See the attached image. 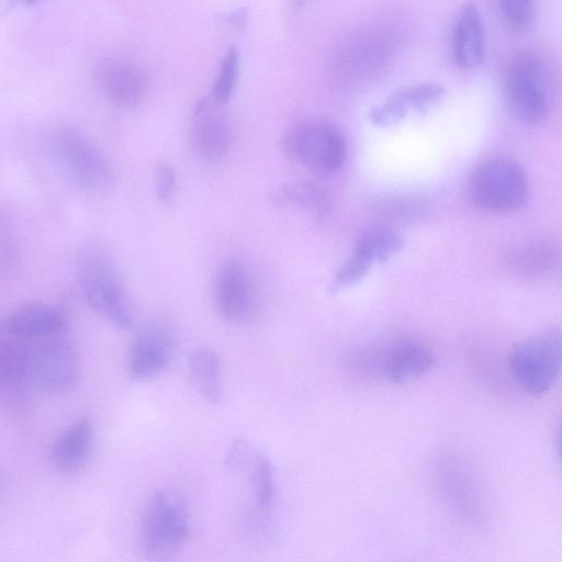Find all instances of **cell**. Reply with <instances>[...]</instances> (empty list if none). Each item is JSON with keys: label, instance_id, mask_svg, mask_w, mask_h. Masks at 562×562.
<instances>
[{"label": "cell", "instance_id": "obj_4", "mask_svg": "<svg viewBox=\"0 0 562 562\" xmlns=\"http://www.w3.org/2000/svg\"><path fill=\"white\" fill-rule=\"evenodd\" d=\"M49 154L63 176L88 192H103L114 181V172L104 153L86 135L61 128L48 142Z\"/></svg>", "mask_w": 562, "mask_h": 562}, {"label": "cell", "instance_id": "obj_28", "mask_svg": "<svg viewBox=\"0 0 562 562\" xmlns=\"http://www.w3.org/2000/svg\"><path fill=\"white\" fill-rule=\"evenodd\" d=\"M43 0H5L9 5L18 4V5H34Z\"/></svg>", "mask_w": 562, "mask_h": 562}, {"label": "cell", "instance_id": "obj_3", "mask_svg": "<svg viewBox=\"0 0 562 562\" xmlns=\"http://www.w3.org/2000/svg\"><path fill=\"white\" fill-rule=\"evenodd\" d=\"M505 97L520 121L543 122L551 112L553 99V77L548 63L532 53L516 56L506 70Z\"/></svg>", "mask_w": 562, "mask_h": 562}, {"label": "cell", "instance_id": "obj_10", "mask_svg": "<svg viewBox=\"0 0 562 562\" xmlns=\"http://www.w3.org/2000/svg\"><path fill=\"white\" fill-rule=\"evenodd\" d=\"M223 106L212 99H202L194 108L188 143L192 153L203 160H221L231 151L234 132Z\"/></svg>", "mask_w": 562, "mask_h": 562}, {"label": "cell", "instance_id": "obj_8", "mask_svg": "<svg viewBox=\"0 0 562 562\" xmlns=\"http://www.w3.org/2000/svg\"><path fill=\"white\" fill-rule=\"evenodd\" d=\"M214 303L222 318L232 323L252 319L261 305L259 282L241 259L224 261L215 276Z\"/></svg>", "mask_w": 562, "mask_h": 562}, {"label": "cell", "instance_id": "obj_6", "mask_svg": "<svg viewBox=\"0 0 562 562\" xmlns=\"http://www.w3.org/2000/svg\"><path fill=\"white\" fill-rule=\"evenodd\" d=\"M80 286L89 306L119 328L134 324L132 306L113 261L105 255L87 256L80 268Z\"/></svg>", "mask_w": 562, "mask_h": 562}, {"label": "cell", "instance_id": "obj_13", "mask_svg": "<svg viewBox=\"0 0 562 562\" xmlns=\"http://www.w3.org/2000/svg\"><path fill=\"white\" fill-rule=\"evenodd\" d=\"M369 360L372 362V370H379L387 381L405 383L428 372L435 363V355L425 342L415 338H402Z\"/></svg>", "mask_w": 562, "mask_h": 562}, {"label": "cell", "instance_id": "obj_9", "mask_svg": "<svg viewBox=\"0 0 562 562\" xmlns=\"http://www.w3.org/2000/svg\"><path fill=\"white\" fill-rule=\"evenodd\" d=\"M26 340L30 382L52 393L65 392L75 385L79 373L78 357L63 335Z\"/></svg>", "mask_w": 562, "mask_h": 562}, {"label": "cell", "instance_id": "obj_25", "mask_svg": "<svg viewBox=\"0 0 562 562\" xmlns=\"http://www.w3.org/2000/svg\"><path fill=\"white\" fill-rule=\"evenodd\" d=\"M507 25L517 33L525 32L533 21L535 0H499Z\"/></svg>", "mask_w": 562, "mask_h": 562}, {"label": "cell", "instance_id": "obj_24", "mask_svg": "<svg viewBox=\"0 0 562 562\" xmlns=\"http://www.w3.org/2000/svg\"><path fill=\"white\" fill-rule=\"evenodd\" d=\"M239 76V55L236 47L232 46L224 56L220 71L211 90V99L221 105H225L232 98Z\"/></svg>", "mask_w": 562, "mask_h": 562}, {"label": "cell", "instance_id": "obj_17", "mask_svg": "<svg viewBox=\"0 0 562 562\" xmlns=\"http://www.w3.org/2000/svg\"><path fill=\"white\" fill-rule=\"evenodd\" d=\"M456 64L464 69L480 66L485 54V33L481 14L473 2L462 5L452 34Z\"/></svg>", "mask_w": 562, "mask_h": 562}, {"label": "cell", "instance_id": "obj_16", "mask_svg": "<svg viewBox=\"0 0 562 562\" xmlns=\"http://www.w3.org/2000/svg\"><path fill=\"white\" fill-rule=\"evenodd\" d=\"M10 330L24 339L60 336L68 328V317L58 306L29 302L16 307L5 319Z\"/></svg>", "mask_w": 562, "mask_h": 562}, {"label": "cell", "instance_id": "obj_7", "mask_svg": "<svg viewBox=\"0 0 562 562\" xmlns=\"http://www.w3.org/2000/svg\"><path fill=\"white\" fill-rule=\"evenodd\" d=\"M283 147L305 168L317 173L338 170L347 156V142L342 132L323 119L306 120L295 125L284 136Z\"/></svg>", "mask_w": 562, "mask_h": 562}, {"label": "cell", "instance_id": "obj_18", "mask_svg": "<svg viewBox=\"0 0 562 562\" xmlns=\"http://www.w3.org/2000/svg\"><path fill=\"white\" fill-rule=\"evenodd\" d=\"M90 419L80 418L66 428L52 447V462L61 473H75L86 463L93 442Z\"/></svg>", "mask_w": 562, "mask_h": 562}, {"label": "cell", "instance_id": "obj_26", "mask_svg": "<svg viewBox=\"0 0 562 562\" xmlns=\"http://www.w3.org/2000/svg\"><path fill=\"white\" fill-rule=\"evenodd\" d=\"M156 195L166 202L171 199L176 188V171L172 166L168 164H160L156 168Z\"/></svg>", "mask_w": 562, "mask_h": 562}, {"label": "cell", "instance_id": "obj_19", "mask_svg": "<svg viewBox=\"0 0 562 562\" xmlns=\"http://www.w3.org/2000/svg\"><path fill=\"white\" fill-rule=\"evenodd\" d=\"M29 342L0 321V392L13 390L27 380Z\"/></svg>", "mask_w": 562, "mask_h": 562}, {"label": "cell", "instance_id": "obj_5", "mask_svg": "<svg viewBox=\"0 0 562 562\" xmlns=\"http://www.w3.org/2000/svg\"><path fill=\"white\" fill-rule=\"evenodd\" d=\"M509 367L522 391L531 395L546 393L560 374V331L542 329L520 340L509 353Z\"/></svg>", "mask_w": 562, "mask_h": 562}, {"label": "cell", "instance_id": "obj_27", "mask_svg": "<svg viewBox=\"0 0 562 562\" xmlns=\"http://www.w3.org/2000/svg\"><path fill=\"white\" fill-rule=\"evenodd\" d=\"M229 25L234 29L243 32L246 29L248 21V11L246 9H238L232 13H229L226 18Z\"/></svg>", "mask_w": 562, "mask_h": 562}, {"label": "cell", "instance_id": "obj_22", "mask_svg": "<svg viewBox=\"0 0 562 562\" xmlns=\"http://www.w3.org/2000/svg\"><path fill=\"white\" fill-rule=\"evenodd\" d=\"M241 467H247L249 471L257 506L269 508L274 497V477L269 459L261 452L250 451L238 468Z\"/></svg>", "mask_w": 562, "mask_h": 562}, {"label": "cell", "instance_id": "obj_11", "mask_svg": "<svg viewBox=\"0 0 562 562\" xmlns=\"http://www.w3.org/2000/svg\"><path fill=\"white\" fill-rule=\"evenodd\" d=\"M93 78L105 99L122 109H133L145 99L149 79L137 64L124 58L106 57L93 68Z\"/></svg>", "mask_w": 562, "mask_h": 562}, {"label": "cell", "instance_id": "obj_15", "mask_svg": "<svg viewBox=\"0 0 562 562\" xmlns=\"http://www.w3.org/2000/svg\"><path fill=\"white\" fill-rule=\"evenodd\" d=\"M443 94V87L435 82L403 88L374 106L370 112V120L381 127L393 126L412 112L428 111L442 99Z\"/></svg>", "mask_w": 562, "mask_h": 562}, {"label": "cell", "instance_id": "obj_29", "mask_svg": "<svg viewBox=\"0 0 562 562\" xmlns=\"http://www.w3.org/2000/svg\"><path fill=\"white\" fill-rule=\"evenodd\" d=\"M307 1H310V0H295V3H296V5H301V4H304Z\"/></svg>", "mask_w": 562, "mask_h": 562}, {"label": "cell", "instance_id": "obj_21", "mask_svg": "<svg viewBox=\"0 0 562 562\" xmlns=\"http://www.w3.org/2000/svg\"><path fill=\"white\" fill-rule=\"evenodd\" d=\"M276 205L313 211L322 214L328 206V196L318 186L306 182H289L280 187L273 194Z\"/></svg>", "mask_w": 562, "mask_h": 562}, {"label": "cell", "instance_id": "obj_20", "mask_svg": "<svg viewBox=\"0 0 562 562\" xmlns=\"http://www.w3.org/2000/svg\"><path fill=\"white\" fill-rule=\"evenodd\" d=\"M189 373L194 386L213 405L223 400L221 359L210 347H199L188 358Z\"/></svg>", "mask_w": 562, "mask_h": 562}, {"label": "cell", "instance_id": "obj_12", "mask_svg": "<svg viewBox=\"0 0 562 562\" xmlns=\"http://www.w3.org/2000/svg\"><path fill=\"white\" fill-rule=\"evenodd\" d=\"M402 246V238L393 231L376 228L367 232L335 273L333 290H341L360 282L375 265L387 261Z\"/></svg>", "mask_w": 562, "mask_h": 562}, {"label": "cell", "instance_id": "obj_23", "mask_svg": "<svg viewBox=\"0 0 562 562\" xmlns=\"http://www.w3.org/2000/svg\"><path fill=\"white\" fill-rule=\"evenodd\" d=\"M508 261L513 269L525 276L543 274L554 267L557 250L544 244L525 246L510 251Z\"/></svg>", "mask_w": 562, "mask_h": 562}, {"label": "cell", "instance_id": "obj_14", "mask_svg": "<svg viewBox=\"0 0 562 562\" xmlns=\"http://www.w3.org/2000/svg\"><path fill=\"white\" fill-rule=\"evenodd\" d=\"M173 341L168 329L151 326L134 340L127 361L128 374L136 381L157 376L171 361Z\"/></svg>", "mask_w": 562, "mask_h": 562}, {"label": "cell", "instance_id": "obj_2", "mask_svg": "<svg viewBox=\"0 0 562 562\" xmlns=\"http://www.w3.org/2000/svg\"><path fill=\"white\" fill-rule=\"evenodd\" d=\"M190 536V512L184 495L177 488L157 491L140 519V548L149 559H162L181 549Z\"/></svg>", "mask_w": 562, "mask_h": 562}, {"label": "cell", "instance_id": "obj_1", "mask_svg": "<svg viewBox=\"0 0 562 562\" xmlns=\"http://www.w3.org/2000/svg\"><path fill=\"white\" fill-rule=\"evenodd\" d=\"M468 196L473 206L488 213L516 212L526 204L529 196L526 171L512 157H488L471 172Z\"/></svg>", "mask_w": 562, "mask_h": 562}]
</instances>
